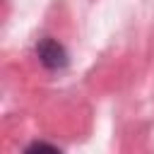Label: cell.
Masks as SVG:
<instances>
[{"instance_id": "6da1fadb", "label": "cell", "mask_w": 154, "mask_h": 154, "mask_svg": "<svg viewBox=\"0 0 154 154\" xmlns=\"http://www.w3.org/2000/svg\"><path fill=\"white\" fill-rule=\"evenodd\" d=\"M36 53H38V60L46 67H51V70H58V67L67 65V53H65V48L55 38H43L36 46Z\"/></svg>"}, {"instance_id": "7a4b0ae2", "label": "cell", "mask_w": 154, "mask_h": 154, "mask_svg": "<svg viewBox=\"0 0 154 154\" xmlns=\"http://www.w3.org/2000/svg\"><path fill=\"white\" fill-rule=\"evenodd\" d=\"M26 152H58V147L46 144V142H34V144H29V147H26Z\"/></svg>"}]
</instances>
